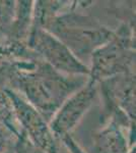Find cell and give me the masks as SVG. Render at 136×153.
I'll list each match as a JSON object with an SVG mask.
<instances>
[{
	"mask_svg": "<svg viewBox=\"0 0 136 153\" xmlns=\"http://www.w3.org/2000/svg\"><path fill=\"white\" fill-rule=\"evenodd\" d=\"M87 81L85 76L59 73L38 58L17 62L8 89L18 93L50 123L64 101Z\"/></svg>",
	"mask_w": 136,
	"mask_h": 153,
	"instance_id": "cell-1",
	"label": "cell"
},
{
	"mask_svg": "<svg viewBox=\"0 0 136 153\" xmlns=\"http://www.w3.org/2000/svg\"><path fill=\"white\" fill-rule=\"evenodd\" d=\"M87 2L71 1L70 6L52 19L45 30L57 37L81 62L88 66L95 51L114 37V29L90 13H82Z\"/></svg>",
	"mask_w": 136,
	"mask_h": 153,
	"instance_id": "cell-2",
	"label": "cell"
},
{
	"mask_svg": "<svg viewBox=\"0 0 136 153\" xmlns=\"http://www.w3.org/2000/svg\"><path fill=\"white\" fill-rule=\"evenodd\" d=\"M135 19L120 23L114 37L91 54L88 80L98 84L111 76L135 74Z\"/></svg>",
	"mask_w": 136,
	"mask_h": 153,
	"instance_id": "cell-3",
	"label": "cell"
},
{
	"mask_svg": "<svg viewBox=\"0 0 136 153\" xmlns=\"http://www.w3.org/2000/svg\"><path fill=\"white\" fill-rule=\"evenodd\" d=\"M26 45L41 60L59 73L67 76H88L90 75L88 66L81 62L65 44L45 29L31 31Z\"/></svg>",
	"mask_w": 136,
	"mask_h": 153,
	"instance_id": "cell-4",
	"label": "cell"
},
{
	"mask_svg": "<svg viewBox=\"0 0 136 153\" xmlns=\"http://www.w3.org/2000/svg\"><path fill=\"white\" fill-rule=\"evenodd\" d=\"M13 105L14 115L21 136L33 146L46 153H58L60 141L52 133L49 123L34 106L10 89H5Z\"/></svg>",
	"mask_w": 136,
	"mask_h": 153,
	"instance_id": "cell-5",
	"label": "cell"
},
{
	"mask_svg": "<svg viewBox=\"0 0 136 153\" xmlns=\"http://www.w3.org/2000/svg\"><path fill=\"white\" fill-rule=\"evenodd\" d=\"M98 98V84L88 80L83 87L64 101L49 123L52 133L58 141L71 135Z\"/></svg>",
	"mask_w": 136,
	"mask_h": 153,
	"instance_id": "cell-6",
	"label": "cell"
},
{
	"mask_svg": "<svg viewBox=\"0 0 136 153\" xmlns=\"http://www.w3.org/2000/svg\"><path fill=\"white\" fill-rule=\"evenodd\" d=\"M98 92L102 103L101 120L117 113H125L135 120V74H123L101 81Z\"/></svg>",
	"mask_w": 136,
	"mask_h": 153,
	"instance_id": "cell-7",
	"label": "cell"
},
{
	"mask_svg": "<svg viewBox=\"0 0 136 153\" xmlns=\"http://www.w3.org/2000/svg\"><path fill=\"white\" fill-rule=\"evenodd\" d=\"M134 147L135 130L108 118L102 120L101 128L93 133L90 153H130Z\"/></svg>",
	"mask_w": 136,
	"mask_h": 153,
	"instance_id": "cell-8",
	"label": "cell"
},
{
	"mask_svg": "<svg viewBox=\"0 0 136 153\" xmlns=\"http://www.w3.org/2000/svg\"><path fill=\"white\" fill-rule=\"evenodd\" d=\"M34 1L21 0L15 1V10L8 40L14 43L26 44L31 34L33 25Z\"/></svg>",
	"mask_w": 136,
	"mask_h": 153,
	"instance_id": "cell-9",
	"label": "cell"
},
{
	"mask_svg": "<svg viewBox=\"0 0 136 153\" xmlns=\"http://www.w3.org/2000/svg\"><path fill=\"white\" fill-rule=\"evenodd\" d=\"M71 1H34L32 30L45 29L47 24L68 8Z\"/></svg>",
	"mask_w": 136,
	"mask_h": 153,
	"instance_id": "cell-10",
	"label": "cell"
},
{
	"mask_svg": "<svg viewBox=\"0 0 136 153\" xmlns=\"http://www.w3.org/2000/svg\"><path fill=\"white\" fill-rule=\"evenodd\" d=\"M38 58L37 54L26 44L14 43L9 40L0 41V65L11 61L34 60Z\"/></svg>",
	"mask_w": 136,
	"mask_h": 153,
	"instance_id": "cell-11",
	"label": "cell"
},
{
	"mask_svg": "<svg viewBox=\"0 0 136 153\" xmlns=\"http://www.w3.org/2000/svg\"><path fill=\"white\" fill-rule=\"evenodd\" d=\"M0 125L6 127L17 138L21 137V131L14 115L13 105L5 89H0Z\"/></svg>",
	"mask_w": 136,
	"mask_h": 153,
	"instance_id": "cell-12",
	"label": "cell"
},
{
	"mask_svg": "<svg viewBox=\"0 0 136 153\" xmlns=\"http://www.w3.org/2000/svg\"><path fill=\"white\" fill-rule=\"evenodd\" d=\"M15 10V1L0 0V41L8 40Z\"/></svg>",
	"mask_w": 136,
	"mask_h": 153,
	"instance_id": "cell-13",
	"label": "cell"
},
{
	"mask_svg": "<svg viewBox=\"0 0 136 153\" xmlns=\"http://www.w3.org/2000/svg\"><path fill=\"white\" fill-rule=\"evenodd\" d=\"M18 138L7 129L0 125V153H5L8 150L15 148Z\"/></svg>",
	"mask_w": 136,
	"mask_h": 153,
	"instance_id": "cell-14",
	"label": "cell"
},
{
	"mask_svg": "<svg viewBox=\"0 0 136 153\" xmlns=\"http://www.w3.org/2000/svg\"><path fill=\"white\" fill-rule=\"evenodd\" d=\"M17 61H11L0 65V89H8L10 81L13 76V74L17 68Z\"/></svg>",
	"mask_w": 136,
	"mask_h": 153,
	"instance_id": "cell-15",
	"label": "cell"
},
{
	"mask_svg": "<svg viewBox=\"0 0 136 153\" xmlns=\"http://www.w3.org/2000/svg\"><path fill=\"white\" fill-rule=\"evenodd\" d=\"M60 142L70 153H86L85 149L78 144V142L71 135L64 137Z\"/></svg>",
	"mask_w": 136,
	"mask_h": 153,
	"instance_id": "cell-16",
	"label": "cell"
},
{
	"mask_svg": "<svg viewBox=\"0 0 136 153\" xmlns=\"http://www.w3.org/2000/svg\"><path fill=\"white\" fill-rule=\"evenodd\" d=\"M16 152L17 153H46L42 150L38 149L26 140L23 136L18 138V141L16 144Z\"/></svg>",
	"mask_w": 136,
	"mask_h": 153,
	"instance_id": "cell-17",
	"label": "cell"
},
{
	"mask_svg": "<svg viewBox=\"0 0 136 153\" xmlns=\"http://www.w3.org/2000/svg\"><path fill=\"white\" fill-rule=\"evenodd\" d=\"M60 143H61V142H60ZM58 153H70V152H69L68 150L66 149V148L64 147L62 144H60V148H59V152H58Z\"/></svg>",
	"mask_w": 136,
	"mask_h": 153,
	"instance_id": "cell-18",
	"label": "cell"
},
{
	"mask_svg": "<svg viewBox=\"0 0 136 153\" xmlns=\"http://www.w3.org/2000/svg\"><path fill=\"white\" fill-rule=\"evenodd\" d=\"M5 153H16V146L15 148H12V149L8 150V151H6Z\"/></svg>",
	"mask_w": 136,
	"mask_h": 153,
	"instance_id": "cell-19",
	"label": "cell"
},
{
	"mask_svg": "<svg viewBox=\"0 0 136 153\" xmlns=\"http://www.w3.org/2000/svg\"><path fill=\"white\" fill-rule=\"evenodd\" d=\"M130 153H135V147H134V148H132V150L130 151Z\"/></svg>",
	"mask_w": 136,
	"mask_h": 153,
	"instance_id": "cell-20",
	"label": "cell"
}]
</instances>
